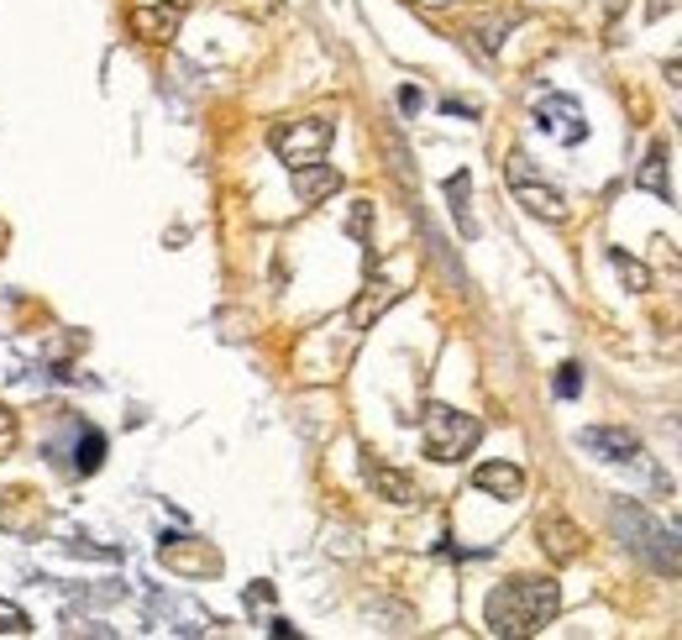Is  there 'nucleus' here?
<instances>
[{"instance_id": "f257e3e1", "label": "nucleus", "mask_w": 682, "mask_h": 640, "mask_svg": "<svg viewBox=\"0 0 682 640\" xmlns=\"http://www.w3.org/2000/svg\"><path fill=\"white\" fill-rule=\"evenodd\" d=\"M562 609V588L551 577H510L489 593L483 604V625L499 640H519V636H541L546 625Z\"/></svg>"}, {"instance_id": "f03ea898", "label": "nucleus", "mask_w": 682, "mask_h": 640, "mask_svg": "<svg viewBox=\"0 0 682 640\" xmlns=\"http://www.w3.org/2000/svg\"><path fill=\"white\" fill-rule=\"evenodd\" d=\"M614 530L625 536V546L636 551L646 568L657 572H682V541L657 520V515H646L640 504H614Z\"/></svg>"}, {"instance_id": "7ed1b4c3", "label": "nucleus", "mask_w": 682, "mask_h": 640, "mask_svg": "<svg viewBox=\"0 0 682 640\" xmlns=\"http://www.w3.org/2000/svg\"><path fill=\"white\" fill-rule=\"evenodd\" d=\"M478 441H483V426L472 415L451 409V404H431L425 409V457L431 462H462Z\"/></svg>"}, {"instance_id": "20e7f679", "label": "nucleus", "mask_w": 682, "mask_h": 640, "mask_svg": "<svg viewBox=\"0 0 682 640\" xmlns=\"http://www.w3.org/2000/svg\"><path fill=\"white\" fill-rule=\"evenodd\" d=\"M331 132H336V126H331L326 116L289 121V126H279V132H273V153H279L289 168H310V164H321V158H326Z\"/></svg>"}, {"instance_id": "39448f33", "label": "nucleus", "mask_w": 682, "mask_h": 640, "mask_svg": "<svg viewBox=\"0 0 682 640\" xmlns=\"http://www.w3.org/2000/svg\"><path fill=\"white\" fill-rule=\"evenodd\" d=\"M504 179H510V194H515V200L530 215H541V221H551V226H557V221H567V200L551 190V184H541V179H536V168H530V158H525V153H515V158L504 164Z\"/></svg>"}, {"instance_id": "423d86ee", "label": "nucleus", "mask_w": 682, "mask_h": 640, "mask_svg": "<svg viewBox=\"0 0 682 640\" xmlns=\"http://www.w3.org/2000/svg\"><path fill=\"white\" fill-rule=\"evenodd\" d=\"M578 447L593 451L599 462H630V468H646V447L630 426H589L578 430Z\"/></svg>"}, {"instance_id": "0eeeda50", "label": "nucleus", "mask_w": 682, "mask_h": 640, "mask_svg": "<svg viewBox=\"0 0 682 640\" xmlns=\"http://www.w3.org/2000/svg\"><path fill=\"white\" fill-rule=\"evenodd\" d=\"M530 116H536V126H541L546 137H557V143H567V147L589 137V121L578 111V100H567V96H541L530 105Z\"/></svg>"}, {"instance_id": "6e6552de", "label": "nucleus", "mask_w": 682, "mask_h": 640, "mask_svg": "<svg viewBox=\"0 0 682 640\" xmlns=\"http://www.w3.org/2000/svg\"><path fill=\"white\" fill-rule=\"evenodd\" d=\"M536 536H541V546H546V557H551V562H572V557L583 551V530H578L572 520H562V515H546Z\"/></svg>"}, {"instance_id": "1a4fd4ad", "label": "nucleus", "mask_w": 682, "mask_h": 640, "mask_svg": "<svg viewBox=\"0 0 682 640\" xmlns=\"http://www.w3.org/2000/svg\"><path fill=\"white\" fill-rule=\"evenodd\" d=\"M472 483H478L483 494H494V498H519L525 494V473H519L515 462H483V468L472 473Z\"/></svg>"}, {"instance_id": "9d476101", "label": "nucleus", "mask_w": 682, "mask_h": 640, "mask_svg": "<svg viewBox=\"0 0 682 640\" xmlns=\"http://www.w3.org/2000/svg\"><path fill=\"white\" fill-rule=\"evenodd\" d=\"M342 190V173L326 164H310V168H294V194L305 200V205H315V200H331V194Z\"/></svg>"}, {"instance_id": "9b49d317", "label": "nucleus", "mask_w": 682, "mask_h": 640, "mask_svg": "<svg viewBox=\"0 0 682 640\" xmlns=\"http://www.w3.org/2000/svg\"><path fill=\"white\" fill-rule=\"evenodd\" d=\"M400 294H404L400 284H389V279H373V284H368V294H362V300L353 305V326H357V332H368V326H373L378 315L394 305Z\"/></svg>"}, {"instance_id": "f8f14e48", "label": "nucleus", "mask_w": 682, "mask_h": 640, "mask_svg": "<svg viewBox=\"0 0 682 640\" xmlns=\"http://www.w3.org/2000/svg\"><path fill=\"white\" fill-rule=\"evenodd\" d=\"M667 164H672V158H667V147H651V153H646V164L636 168V184L646 194H657V200H667V205H672V173H667Z\"/></svg>"}, {"instance_id": "ddd939ff", "label": "nucleus", "mask_w": 682, "mask_h": 640, "mask_svg": "<svg viewBox=\"0 0 682 640\" xmlns=\"http://www.w3.org/2000/svg\"><path fill=\"white\" fill-rule=\"evenodd\" d=\"M368 483H373V489L389 498V504H415V498H421L415 478L394 473V468H383V462H368Z\"/></svg>"}, {"instance_id": "4468645a", "label": "nucleus", "mask_w": 682, "mask_h": 640, "mask_svg": "<svg viewBox=\"0 0 682 640\" xmlns=\"http://www.w3.org/2000/svg\"><path fill=\"white\" fill-rule=\"evenodd\" d=\"M132 26H137L147 43H174V32H179V5H158V11H137L132 16Z\"/></svg>"}, {"instance_id": "2eb2a0df", "label": "nucleus", "mask_w": 682, "mask_h": 640, "mask_svg": "<svg viewBox=\"0 0 682 640\" xmlns=\"http://www.w3.org/2000/svg\"><path fill=\"white\" fill-rule=\"evenodd\" d=\"M468 190H472L468 173H451V179H447V200H451L457 226H462V237H478V221H472V211H468Z\"/></svg>"}, {"instance_id": "dca6fc26", "label": "nucleus", "mask_w": 682, "mask_h": 640, "mask_svg": "<svg viewBox=\"0 0 682 640\" xmlns=\"http://www.w3.org/2000/svg\"><path fill=\"white\" fill-rule=\"evenodd\" d=\"M610 262H614V273H619V279H625V284L636 289V294H640V289H651V273H646V268H640L636 258H625V252H619V247H614V252H610Z\"/></svg>"}, {"instance_id": "f3484780", "label": "nucleus", "mask_w": 682, "mask_h": 640, "mask_svg": "<svg viewBox=\"0 0 682 640\" xmlns=\"http://www.w3.org/2000/svg\"><path fill=\"white\" fill-rule=\"evenodd\" d=\"M100 457H105V441H100L94 430H85V441H79V462H74V468H79V473H94Z\"/></svg>"}, {"instance_id": "a211bd4d", "label": "nucleus", "mask_w": 682, "mask_h": 640, "mask_svg": "<svg viewBox=\"0 0 682 640\" xmlns=\"http://www.w3.org/2000/svg\"><path fill=\"white\" fill-rule=\"evenodd\" d=\"M578 389H583V368H578V362L557 368V394H562V400H578Z\"/></svg>"}, {"instance_id": "6ab92c4d", "label": "nucleus", "mask_w": 682, "mask_h": 640, "mask_svg": "<svg viewBox=\"0 0 682 640\" xmlns=\"http://www.w3.org/2000/svg\"><path fill=\"white\" fill-rule=\"evenodd\" d=\"M400 105L404 111H421V90H400Z\"/></svg>"}, {"instance_id": "aec40b11", "label": "nucleus", "mask_w": 682, "mask_h": 640, "mask_svg": "<svg viewBox=\"0 0 682 640\" xmlns=\"http://www.w3.org/2000/svg\"><path fill=\"white\" fill-rule=\"evenodd\" d=\"M667 79H672V85H682V58H672V64H667Z\"/></svg>"}, {"instance_id": "412c9836", "label": "nucleus", "mask_w": 682, "mask_h": 640, "mask_svg": "<svg viewBox=\"0 0 682 640\" xmlns=\"http://www.w3.org/2000/svg\"><path fill=\"white\" fill-rule=\"evenodd\" d=\"M667 5H672V0H651V5H646V16H667Z\"/></svg>"}, {"instance_id": "4be33fe9", "label": "nucleus", "mask_w": 682, "mask_h": 640, "mask_svg": "<svg viewBox=\"0 0 682 640\" xmlns=\"http://www.w3.org/2000/svg\"><path fill=\"white\" fill-rule=\"evenodd\" d=\"M11 441V420H5V409H0V447Z\"/></svg>"}, {"instance_id": "5701e85b", "label": "nucleus", "mask_w": 682, "mask_h": 640, "mask_svg": "<svg viewBox=\"0 0 682 640\" xmlns=\"http://www.w3.org/2000/svg\"><path fill=\"white\" fill-rule=\"evenodd\" d=\"M174 5H179V11H185V5H194V0H174Z\"/></svg>"}, {"instance_id": "b1692460", "label": "nucleus", "mask_w": 682, "mask_h": 640, "mask_svg": "<svg viewBox=\"0 0 682 640\" xmlns=\"http://www.w3.org/2000/svg\"><path fill=\"white\" fill-rule=\"evenodd\" d=\"M678 530H682V525H678Z\"/></svg>"}]
</instances>
